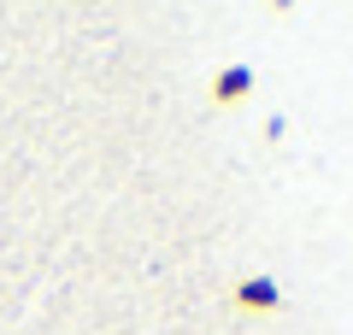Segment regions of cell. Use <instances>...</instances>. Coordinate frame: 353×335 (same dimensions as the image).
<instances>
[{"label": "cell", "mask_w": 353, "mask_h": 335, "mask_svg": "<svg viewBox=\"0 0 353 335\" xmlns=\"http://www.w3.org/2000/svg\"><path fill=\"white\" fill-rule=\"evenodd\" d=\"M248 94H253V71H248V65H230V71H218L212 88H206V100H212V106H241Z\"/></svg>", "instance_id": "7a4b0ae2"}, {"label": "cell", "mask_w": 353, "mask_h": 335, "mask_svg": "<svg viewBox=\"0 0 353 335\" xmlns=\"http://www.w3.org/2000/svg\"><path fill=\"white\" fill-rule=\"evenodd\" d=\"M265 6H271V12H289V6H294V0H265Z\"/></svg>", "instance_id": "3957f363"}, {"label": "cell", "mask_w": 353, "mask_h": 335, "mask_svg": "<svg viewBox=\"0 0 353 335\" xmlns=\"http://www.w3.org/2000/svg\"><path fill=\"white\" fill-rule=\"evenodd\" d=\"M277 283H271V276H248V283L236 288V312L241 318H271V312H277Z\"/></svg>", "instance_id": "6da1fadb"}]
</instances>
